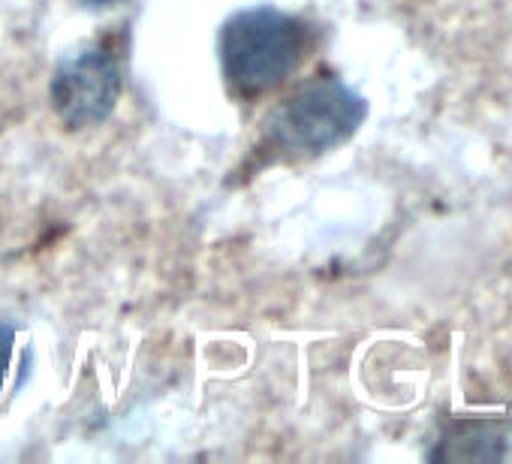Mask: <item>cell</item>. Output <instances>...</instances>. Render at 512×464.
<instances>
[{"label":"cell","mask_w":512,"mask_h":464,"mask_svg":"<svg viewBox=\"0 0 512 464\" xmlns=\"http://www.w3.org/2000/svg\"><path fill=\"white\" fill-rule=\"evenodd\" d=\"M308 40V25L275 7L229 16L217 37L226 85L241 97H260L278 88L305 58Z\"/></svg>","instance_id":"1"},{"label":"cell","mask_w":512,"mask_h":464,"mask_svg":"<svg viewBox=\"0 0 512 464\" xmlns=\"http://www.w3.org/2000/svg\"><path fill=\"white\" fill-rule=\"evenodd\" d=\"M368 118V103L341 79L296 88L266 121V142L287 160L320 157L347 142Z\"/></svg>","instance_id":"2"},{"label":"cell","mask_w":512,"mask_h":464,"mask_svg":"<svg viewBox=\"0 0 512 464\" xmlns=\"http://www.w3.org/2000/svg\"><path fill=\"white\" fill-rule=\"evenodd\" d=\"M121 91V61L106 43L61 61L52 76V106L70 130L103 124L118 106Z\"/></svg>","instance_id":"3"},{"label":"cell","mask_w":512,"mask_h":464,"mask_svg":"<svg viewBox=\"0 0 512 464\" xmlns=\"http://www.w3.org/2000/svg\"><path fill=\"white\" fill-rule=\"evenodd\" d=\"M431 461H512V419H452Z\"/></svg>","instance_id":"4"},{"label":"cell","mask_w":512,"mask_h":464,"mask_svg":"<svg viewBox=\"0 0 512 464\" xmlns=\"http://www.w3.org/2000/svg\"><path fill=\"white\" fill-rule=\"evenodd\" d=\"M28 374H31V350L22 347L16 326L0 323V401L16 395Z\"/></svg>","instance_id":"5"},{"label":"cell","mask_w":512,"mask_h":464,"mask_svg":"<svg viewBox=\"0 0 512 464\" xmlns=\"http://www.w3.org/2000/svg\"><path fill=\"white\" fill-rule=\"evenodd\" d=\"M88 7H112V4H121V0H82Z\"/></svg>","instance_id":"6"}]
</instances>
